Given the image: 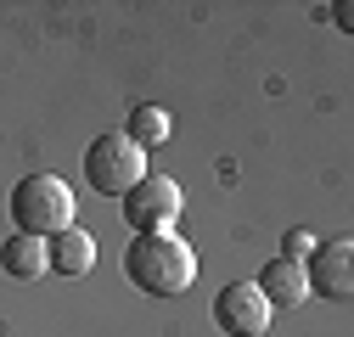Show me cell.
Returning a JSON list of instances; mask_svg holds the SVG:
<instances>
[{
	"label": "cell",
	"mask_w": 354,
	"mask_h": 337,
	"mask_svg": "<svg viewBox=\"0 0 354 337\" xmlns=\"http://www.w3.org/2000/svg\"><path fill=\"white\" fill-rule=\"evenodd\" d=\"M124 281H136L141 292H152V298H180V292H192V281H197V253L174 231L136 236L124 247Z\"/></svg>",
	"instance_id": "obj_1"
},
{
	"label": "cell",
	"mask_w": 354,
	"mask_h": 337,
	"mask_svg": "<svg viewBox=\"0 0 354 337\" xmlns=\"http://www.w3.org/2000/svg\"><path fill=\"white\" fill-rule=\"evenodd\" d=\"M12 220L23 236H39L51 242L57 231L73 225V191L57 180V175H23L12 186Z\"/></svg>",
	"instance_id": "obj_2"
},
{
	"label": "cell",
	"mask_w": 354,
	"mask_h": 337,
	"mask_svg": "<svg viewBox=\"0 0 354 337\" xmlns=\"http://www.w3.org/2000/svg\"><path fill=\"white\" fill-rule=\"evenodd\" d=\"M84 180H91L96 197H124L129 186L147 180V152L129 141L124 130L96 135L91 146H84Z\"/></svg>",
	"instance_id": "obj_3"
},
{
	"label": "cell",
	"mask_w": 354,
	"mask_h": 337,
	"mask_svg": "<svg viewBox=\"0 0 354 337\" xmlns=\"http://www.w3.org/2000/svg\"><path fill=\"white\" fill-rule=\"evenodd\" d=\"M124 225L136 231V236H158V231H174V220H180V186L163 180V175H147L141 186H129L124 197Z\"/></svg>",
	"instance_id": "obj_4"
},
{
	"label": "cell",
	"mask_w": 354,
	"mask_h": 337,
	"mask_svg": "<svg viewBox=\"0 0 354 337\" xmlns=\"http://www.w3.org/2000/svg\"><path fill=\"white\" fill-rule=\"evenodd\" d=\"M304 276H309V298H332V304H348L354 298V242L348 236H332V242H315V253L304 259Z\"/></svg>",
	"instance_id": "obj_5"
},
{
	"label": "cell",
	"mask_w": 354,
	"mask_h": 337,
	"mask_svg": "<svg viewBox=\"0 0 354 337\" xmlns=\"http://www.w3.org/2000/svg\"><path fill=\"white\" fill-rule=\"evenodd\" d=\"M270 304H264V292L253 281H231V287H219L214 292V326L225 331V337H259L264 326H270Z\"/></svg>",
	"instance_id": "obj_6"
},
{
	"label": "cell",
	"mask_w": 354,
	"mask_h": 337,
	"mask_svg": "<svg viewBox=\"0 0 354 337\" xmlns=\"http://www.w3.org/2000/svg\"><path fill=\"white\" fill-rule=\"evenodd\" d=\"M91 270H96V236H91V231L68 225V231H57V236L46 242V276H62V281H84Z\"/></svg>",
	"instance_id": "obj_7"
},
{
	"label": "cell",
	"mask_w": 354,
	"mask_h": 337,
	"mask_svg": "<svg viewBox=\"0 0 354 337\" xmlns=\"http://www.w3.org/2000/svg\"><path fill=\"white\" fill-rule=\"evenodd\" d=\"M253 287L264 292V304H270V309H298V304L309 298V276H304V264H292V259H270V264L259 270Z\"/></svg>",
	"instance_id": "obj_8"
},
{
	"label": "cell",
	"mask_w": 354,
	"mask_h": 337,
	"mask_svg": "<svg viewBox=\"0 0 354 337\" xmlns=\"http://www.w3.org/2000/svg\"><path fill=\"white\" fill-rule=\"evenodd\" d=\"M0 270H6L12 281H39V276H46V242H39V236H6V242H0Z\"/></svg>",
	"instance_id": "obj_9"
},
{
	"label": "cell",
	"mask_w": 354,
	"mask_h": 337,
	"mask_svg": "<svg viewBox=\"0 0 354 337\" xmlns=\"http://www.w3.org/2000/svg\"><path fill=\"white\" fill-rule=\"evenodd\" d=\"M124 135L136 141L141 152L163 146V141H169V113H163V107H136V113H129V124H124Z\"/></svg>",
	"instance_id": "obj_10"
},
{
	"label": "cell",
	"mask_w": 354,
	"mask_h": 337,
	"mask_svg": "<svg viewBox=\"0 0 354 337\" xmlns=\"http://www.w3.org/2000/svg\"><path fill=\"white\" fill-rule=\"evenodd\" d=\"M315 231H287V247H281V259H292V264H304L309 259V253H315Z\"/></svg>",
	"instance_id": "obj_11"
},
{
	"label": "cell",
	"mask_w": 354,
	"mask_h": 337,
	"mask_svg": "<svg viewBox=\"0 0 354 337\" xmlns=\"http://www.w3.org/2000/svg\"><path fill=\"white\" fill-rule=\"evenodd\" d=\"M332 23H337V28H343V34H348V28H354V6H348V0H337V6H332Z\"/></svg>",
	"instance_id": "obj_12"
}]
</instances>
